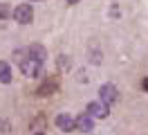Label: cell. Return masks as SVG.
I'll return each instance as SVG.
<instances>
[{"mask_svg":"<svg viewBox=\"0 0 148 135\" xmlns=\"http://www.w3.org/2000/svg\"><path fill=\"white\" fill-rule=\"evenodd\" d=\"M20 70L25 77H38L40 70H43V61H38V59H32V56H25V59H20Z\"/></svg>","mask_w":148,"mask_h":135,"instance_id":"1","label":"cell"},{"mask_svg":"<svg viewBox=\"0 0 148 135\" xmlns=\"http://www.w3.org/2000/svg\"><path fill=\"white\" fill-rule=\"evenodd\" d=\"M14 20L20 23V25H29V23L34 20V9H32V5H18V7L14 9Z\"/></svg>","mask_w":148,"mask_h":135,"instance_id":"2","label":"cell"},{"mask_svg":"<svg viewBox=\"0 0 148 135\" xmlns=\"http://www.w3.org/2000/svg\"><path fill=\"white\" fill-rule=\"evenodd\" d=\"M88 115L97 117V119H106V117L110 115V106L103 104L101 99H99V101H92V104H88Z\"/></svg>","mask_w":148,"mask_h":135,"instance_id":"3","label":"cell"},{"mask_svg":"<svg viewBox=\"0 0 148 135\" xmlns=\"http://www.w3.org/2000/svg\"><path fill=\"white\" fill-rule=\"evenodd\" d=\"M99 97H101V101L103 104H114L117 99H119V90L114 88L112 83H106V86H101V90H99Z\"/></svg>","mask_w":148,"mask_h":135,"instance_id":"4","label":"cell"},{"mask_svg":"<svg viewBox=\"0 0 148 135\" xmlns=\"http://www.w3.org/2000/svg\"><path fill=\"white\" fill-rule=\"evenodd\" d=\"M56 126H58V131L72 133V131H76V119H74V117H70L67 113H61V115L56 117Z\"/></svg>","mask_w":148,"mask_h":135,"instance_id":"5","label":"cell"},{"mask_svg":"<svg viewBox=\"0 0 148 135\" xmlns=\"http://www.w3.org/2000/svg\"><path fill=\"white\" fill-rule=\"evenodd\" d=\"M76 128H79V131H83V133H92V131H94L92 115H88V113H81V115L76 117Z\"/></svg>","mask_w":148,"mask_h":135,"instance_id":"6","label":"cell"},{"mask_svg":"<svg viewBox=\"0 0 148 135\" xmlns=\"http://www.w3.org/2000/svg\"><path fill=\"white\" fill-rule=\"evenodd\" d=\"M14 79V72H11V65L5 61H0V83H11Z\"/></svg>","mask_w":148,"mask_h":135,"instance_id":"7","label":"cell"},{"mask_svg":"<svg viewBox=\"0 0 148 135\" xmlns=\"http://www.w3.org/2000/svg\"><path fill=\"white\" fill-rule=\"evenodd\" d=\"M25 54H29L32 59H38V61H43V63H45V59H47V52L40 47V45H29Z\"/></svg>","mask_w":148,"mask_h":135,"instance_id":"8","label":"cell"},{"mask_svg":"<svg viewBox=\"0 0 148 135\" xmlns=\"http://www.w3.org/2000/svg\"><path fill=\"white\" fill-rule=\"evenodd\" d=\"M54 90H56V86H54V83H49V86H47V83H45L43 88L38 90V95H43V97H45V92H47V95H49V92H54Z\"/></svg>","mask_w":148,"mask_h":135,"instance_id":"9","label":"cell"},{"mask_svg":"<svg viewBox=\"0 0 148 135\" xmlns=\"http://www.w3.org/2000/svg\"><path fill=\"white\" fill-rule=\"evenodd\" d=\"M7 16H11V14H9V9H7V5L2 2L0 5V18H7Z\"/></svg>","mask_w":148,"mask_h":135,"instance_id":"10","label":"cell"},{"mask_svg":"<svg viewBox=\"0 0 148 135\" xmlns=\"http://www.w3.org/2000/svg\"><path fill=\"white\" fill-rule=\"evenodd\" d=\"M144 90H146V92H148V77H146V79H144Z\"/></svg>","mask_w":148,"mask_h":135,"instance_id":"11","label":"cell"},{"mask_svg":"<svg viewBox=\"0 0 148 135\" xmlns=\"http://www.w3.org/2000/svg\"><path fill=\"white\" fill-rule=\"evenodd\" d=\"M65 2H67V5H76L79 0H65Z\"/></svg>","mask_w":148,"mask_h":135,"instance_id":"12","label":"cell"},{"mask_svg":"<svg viewBox=\"0 0 148 135\" xmlns=\"http://www.w3.org/2000/svg\"><path fill=\"white\" fill-rule=\"evenodd\" d=\"M36 135H45V133H43V131H38V133H36Z\"/></svg>","mask_w":148,"mask_h":135,"instance_id":"13","label":"cell"}]
</instances>
